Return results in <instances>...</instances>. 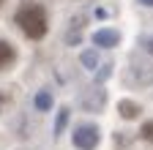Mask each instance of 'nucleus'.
<instances>
[{
	"mask_svg": "<svg viewBox=\"0 0 153 150\" xmlns=\"http://www.w3.org/2000/svg\"><path fill=\"white\" fill-rule=\"evenodd\" d=\"M16 25L22 27V33L27 35V38L38 41L47 35V11L36 3V0H22V6H19V11L14 14Z\"/></svg>",
	"mask_w": 153,
	"mask_h": 150,
	"instance_id": "f257e3e1",
	"label": "nucleus"
},
{
	"mask_svg": "<svg viewBox=\"0 0 153 150\" xmlns=\"http://www.w3.org/2000/svg\"><path fill=\"white\" fill-rule=\"evenodd\" d=\"M74 145L79 147V150H96V145H99V128H96L93 123L76 126V131H74Z\"/></svg>",
	"mask_w": 153,
	"mask_h": 150,
	"instance_id": "f03ea898",
	"label": "nucleus"
},
{
	"mask_svg": "<svg viewBox=\"0 0 153 150\" xmlns=\"http://www.w3.org/2000/svg\"><path fill=\"white\" fill-rule=\"evenodd\" d=\"M104 101H107V93L99 90V87H90V90H85L82 96H79V104L88 112H101L104 109Z\"/></svg>",
	"mask_w": 153,
	"mask_h": 150,
	"instance_id": "7ed1b4c3",
	"label": "nucleus"
},
{
	"mask_svg": "<svg viewBox=\"0 0 153 150\" xmlns=\"http://www.w3.org/2000/svg\"><path fill=\"white\" fill-rule=\"evenodd\" d=\"M93 44H96V47H104V49H112V47L120 44V33H118V30H109V27L96 30V33H93Z\"/></svg>",
	"mask_w": 153,
	"mask_h": 150,
	"instance_id": "20e7f679",
	"label": "nucleus"
},
{
	"mask_svg": "<svg viewBox=\"0 0 153 150\" xmlns=\"http://www.w3.org/2000/svg\"><path fill=\"white\" fill-rule=\"evenodd\" d=\"M131 79L137 82V85H153V66H148V63H137L131 68Z\"/></svg>",
	"mask_w": 153,
	"mask_h": 150,
	"instance_id": "39448f33",
	"label": "nucleus"
},
{
	"mask_svg": "<svg viewBox=\"0 0 153 150\" xmlns=\"http://www.w3.org/2000/svg\"><path fill=\"white\" fill-rule=\"evenodd\" d=\"M118 112H120V117L123 120H134V117H140V112H142V106L137 104V101H120L118 104Z\"/></svg>",
	"mask_w": 153,
	"mask_h": 150,
	"instance_id": "423d86ee",
	"label": "nucleus"
},
{
	"mask_svg": "<svg viewBox=\"0 0 153 150\" xmlns=\"http://www.w3.org/2000/svg\"><path fill=\"white\" fill-rule=\"evenodd\" d=\"M14 60H16V49L8 41H0V71H6Z\"/></svg>",
	"mask_w": 153,
	"mask_h": 150,
	"instance_id": "0eeeda50",
	"label": "nucleus"
},
{
	"mask_svg": "<svg viewBox=\"0 0 153 150\" xmlns=\"http://www.w3.org/2000/svg\"><path fill=\"white\" fill-rule=\"evenodd\" d=\"M82 27H85V25H79V16H76V19L71 22V30L66 33V44H71V47L79 44V41H82Z\"/></svg>",
	"mask_w": 153,
	"mask_h": 150,
	"instance_id": "6e6552de",
	"label": "nucleus"
},
{
	"mask_svg": "<svg viewBox=\"0 0 153 150\" xmlns=\"http://www.w3.org/2000/svg\"><path fill=\"white\" fill-rule=\"evenodd\" d=\"M33 104H36V109H38V112H49V109H52V96H49L47 90H41V93H36Z\"/></svg>",
	"mask_w": 153,
	"mask_h": 150,
	"instance_id": "1a4fd4ad",
	"label": "nucleus"
},
{
	"mask_svg": "<svg viewBox=\"0 0 153 150\" xmlns=\"http://www.w3.org/2000/svg\"><path fill=\"white\" fill-rule=\"evenodd\" d=\"M82 66L85 68H96V66H99V52H96V49L82 52Z\"/></svg>",
	"mask_w": 153,
	"mask_h": 150,
	"instance_id": "9d476101",
	"label": "nucleus"
},
{
	"mask_svg": "<svg viewBox=\"0 0 153 150\" xmlns=\"http://www.w3.org/2000/svg\"><path fill=\"white\" fill-rule=\"evenodd\" d=\"M68 126V109H60V115L55 120V134H63V128Z\"/></svg>",
	"mask_w": 153,
	"mask_h": 150,
	"instance_id": "9b49d317",
	"label": "nucleus"
},
{
	"mask_svg": "<svg viewBox=\"0 0 153 150\" xmlns=\"http://www.w3.org/2000/svg\"><path fill=\"white\" fill-rule=\"evenodd\" d=\"M140 137L148 142V145H153V120H148V123H142V128H140Z\"/></svg>",
	"mask_w": 153,
	"mask_h": 150,
	"instance_id": "f8f14e48",
	"label": "nucleus"
},
{
	"mask_svg": "<svg viewBox=\"0 0 153 150\" xmlns=\"http://www.w3.org/2000/svg\"><path fill=\"white\" fill-rule=\"evenodd\" d=\"M109 68H112V66H104V68H101V71H99V74H96V85H101V82H104V79H109V74H112V71H109Z\"/></svg>",
	"mask_w": 153,
	"mask_h": 150,
	"instance_id": "ddd939ff",
	"label": "nucleus"
},
{
	"mask_svg": "<svg viewBox=\"0 0 153 150\" xmlns=\"http://www.w3.org/2000/svg\"><path fill=\"white\" fill-rule=\"evenodd\" d=\"M8 98H11V90H8V87H6V90H0V109L6 106V101H8Z\"/></svg>",
	"mask_w": 153,
	"mask_h": 150,
	"instance_id": "4468645a",
	"label": "nucleus"
},
{
	"mask_svg": "<svg viewBox=\"0 0 153 150\" xmlns=\"http://www.w3.org/2000/svg\"><path fill=\"white\" fill-rule=\"evenodd\" d=\"M148 52H150V55H153V38H150V41H148Z\"/></svg>",
	"mask_w": 153,
	"mask_h": 150,
	"instance_id": "2eb2a0df",
	"label": "nucleus"
},
{
	"mask_svg": "<svg viewBox=\"0 0 153 150\" xmlns=\"http://www.w3.org/2000/svg\"><path fill=\"white\" fill-rule=\"evenodd\" d=\"M140 3H142V6H153V0H140Z\"/></svg>",
	"mask_w": 153,
	"mask_h": 150,
	"instance_id": "dca6fc26",
	"label": "nucleus"
},
{
	"mask_svg": "<svg viewBox=\"0 0 153 150\" xmlns=\"http://www.w3.org/2000/svg\"><path fill=\"white\" fill-rule=\"evenodd\" d=\"M3 3H6V0H0V8H3Z\"/></svg>",
	"mask_w": 153,
	"mask_h": 150,
	"instance_id": "f3484780",
	"label": "nucleus"
}]
</instances>
